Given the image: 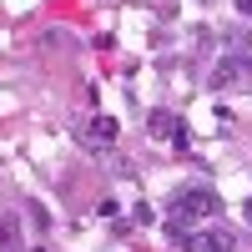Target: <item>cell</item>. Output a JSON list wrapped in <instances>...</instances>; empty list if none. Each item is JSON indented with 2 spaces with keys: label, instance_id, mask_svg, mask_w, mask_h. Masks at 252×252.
<instances>
[{
  "label": "cell",
  "instance_id": "obj_1",
  "mask_svg": "<svg viewBox=\"0 0 252 252\" xmlns=\"http://www.w3.org/2000/svg\"><path fill=\"white\" fill-rule=\"evenodd\" d=\"M217 192H212V187H177V192H172V217L177 222H197V217H212L217 212Z\"/></svg>",
  "mask_w": 252,
  "mask_h": 252
},
{
  "label": "cell",
  "instance_id": "obj_2",
  "mask_svg": "<svg viewBox=\"0 0 252 252\" xmlns=\"http://www.w3.org/2000/svg\"><path fill=\"white\" fill-rule=\"evenodd\" d=\"M207 81H212V91H247V86H252V56H247V51L222 56Z\"/></svg>",
  "mask_w": 252,
  "mask_h": 252
},
{
  "label": "cell",
  "instance_id": "obj_3",
  "mask_svg": "<svg viewBox=\"0 0 252 252\" xmlns=\"http://www.w3.org/2000/svg\"><path fill=\"white\" fill-rule=\"evenodd\" d=\"M237 242H232V232H222V227H217V232H192V242H187V252H232Z\"/></svg>",
  "mask_w": 252,
  "mask_h": 252
},
{
  "label": "cell",
  "instance_id": "obj_4",
  "mask_svg": "<svg viewBox=\"0 0 252 252\" xmlns=\"http://www.w3.org/2000/svg\"><path fill=\"white\" fill-rule=\"evenodd\" d=\"M237 10H242V15H247V20H252V0H237Z\"/></svg>",
  "mask_w": 252,
  "mask_h": 252
},
{
  "label": "cell",
  "instance_id": "obj_5",
  "mask_svg": "<svg viewBox=\"0 0 252 252\" xmlns=\"http://www.w3.org/2000/svg\"><path fill=\"white\" fill-rule=\"evenodd\" d=\"M242 217H247V222H252V197H247V207H242Z\"/></svg>",
  "mask_w": 252,
  "mask_h": 252
}]
</instances>
